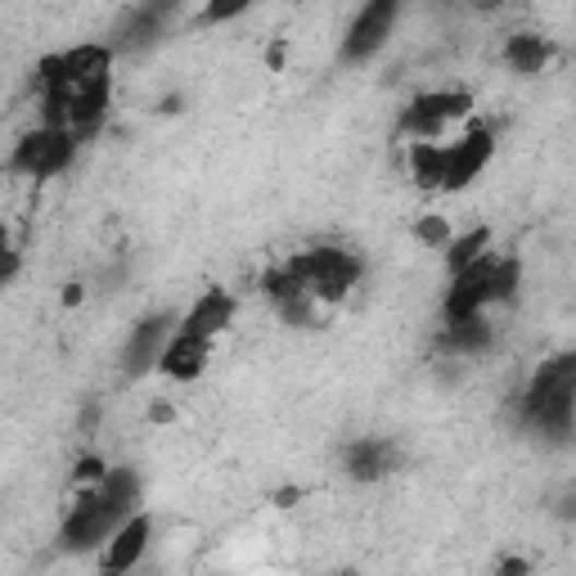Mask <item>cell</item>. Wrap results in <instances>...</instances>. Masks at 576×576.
I'll list each match as a JSON object with an SVG mask.
<instances>
[{
    "mask_svg": "<svg viewBox=\"0 0 576 576\" xmlns=\"http://www.w3.org/2000/svg\"><path fill=\"white\" fill-rule=\"evenodd\" d=\"M136 495H140L136 469H108L95 482V491L77 495L72 514L63 518L59 545L63 550H95V545H104L108 536L136 514Z\"/></svg>",
    "mask_w": 576,
    "mask_h": 576,
    "instance_id": "6da1fadb",
    "label": "cell"
},
{
    "mask_svg": "<svg viewBox=\"0 0 576 576\" xmlns=\"http://www.w3.org/2000/svg\"><path fill=\"white\" fill-rule=\"evenodd\" d=\"M572 401H576V361L572 356H559L550 365L536 369L531 388H527V424H536L541 433H554V437H567L572 428Z\"/></svg>",
    "mask_w": 576,
    "mask_h": 576,
    "instance_id": "7a4b0ae2",
    "label": "cell"
},
{
    "mask_svg": "<svg viewBox=\"0 0 576 576\" xmlns=\"http://www.w3.org/2000/svg\"><path fill=\"white\" fill-rule=\"evenodd\" d=\"M289 261L302 271V280H306V289H311L316 302H342L365 275L361 257L348 252V248H311V252H297Z\"/></svg>",
    "mask_w": 576,
    "mask_h": 576,
    "instance_id": "3957f363",
    "label": "cell"
},
{
    "mask_svg": "<svg viewBox=\"0 0 576 576\" xmlns=\"http://www.w3.org/2000/svg\"><path fill=\"white\" fill-rule=\"evenodd\" d=\"M72 149H77L72 131H63V127H36V131H27L14 144L10 167L19 176H32V180H50V176H59L72 163Z\"/></svg>",
    "mask_w": 576,
    "mask_h": 576,
    "instance_id": "277c9868",
    "label": "cell"
},
{
    "mask_svg": "<svg viewBox=\"0 0 576 576\" xmlns=\"http://www.w3.org/2000/svg\"><path fill=\"white\" fill-rule=\"evenodd\" d=\"M401 14V0H365L361 14L348 27V42H342V63H365L383 50V42L392 36Z\"/></svg>",
    "mask_w": 576,
    "mask_h": 576,
    "instance_id": "5b68a950",
    "label": "cell"
},
{
    "mask_svg": "<svg viewBox=\"0 0 576 576\" xmlns=\"http://www.w3.org/2000/svg\"><path fill=\"white\" fill-rule=\"evenodd\" d=\"M469 108H473V99L465 91H428V95L410 99V108L401 113V131L414 140H437L442 127L450 118H465Z\"/></svg>",
    "mask_w": 576,
    "mask_h": 576,
    "instance_id": "8992f818",
    "label": "cell"
},
{
    "mask_svg": "<svg viewBox=\"0 0 576 576\" xmlns=\"http://www.w3.org/2000/svg\"><path fill=\"white\" fill-rule=\"evenodd\" d=\"M491 266L495 252H482L473 266L450 275V293H446V325L450 320H469L482 316V306H491Z\"/></svg>",
    "mask_w": 576,
    "mask_h": 576,
    "instance_id": "52a82bcc",
    "label": "cell"
},
{
    "mask_svg": "<svg viewBox=\"0 0 576 576\" xmlns=\"http://www.w3.org/2000/svg\"><path fill=\"white\" fill-rule=\"evenodd\" d=\"M446 153V176H442V189H465L469 180L482 176V167L491 163L495 153V140L486 127H469L465 136H459L455 144H442Z\"/></svg>",
    "mask_w": 576,
    "mask_h": 576,
    "instance_id": "ba28073f",
    "label": "cell"
},
{
    "mask_svg": "<svg viewBox=\"0 0 576 576\" xmlns=\"http://www.w3.org/2000/svg\"><path fill=\"white\" fill-rule=\"evenodd\" d=\"M208 356H212V342L208 338H195V333L176 329L163 342V352H158V369L167 378H176V383H189V378H199L208 369Z\"/></svg>",
    "mask_w": 576,
    "mask_h": 576,
    "instance_id": "9c48e42d",
    "label": "cell"
},
{
    "mask_svg": "<svg viewBox=\"0 0 576 576\" xmlns=\"http://www.w3.org/2000/svg\"><path fill=\"white\" fill-rule=\"evenodd\" d=\"M153 541V518L149 514H131L118 531L108 536V550H104V572H131L144 554V545Z\"/></svg>",
    "mask_w": 576,
    "mask_h": 576,
    "instance_id": "30bf717a",
    "label": "cell"
},
{
    "mask_svg": "<svg viewBox=\"0 0 576 576\" xmlns=\"http://www.w3.org/2000/svg\"><path fill=\"white\" fill-rule=\"evenodd\" d=\"M230 320H235V297H230L225 289H208L195 306L185 311V320L176 325V329H185V333H195V338H216V333H225L230 329Z\"/></svg>",
    "mask_w": 576,
    "mask_h": 576,
    "instance_id": "8fae6325",
    "label": "cell"
},
{
    "mask_svg": "<svg viewBox=\"0 0 576 576\" xmlns=\"http://www.w3.org/2000/svg\"><path fill=\"white\" fill-rule=\"evenodd\" d=\"M172 338V316H149L136 325L131 342H127V378H140L144 369H158V352H163V342Z\"/></svg>",
    "mask_w": 576,
    "mask_h": 576,
    "instance_id": "7c38bea8",
    "label": "cell"
},
{
    "mask_svg": "<svg viewBox=\"0 0 576 576\" xmlns=\"http://www.w3.org/2000/svg\"><path fill=\"white\" fill-rule=\"evenodd\" d=\"M172 10H176V0H144V5L122 23V50H140V46H153L163 36V27H167V19H172Z\"/></svg>",
    "mask_w": 576,
    "mask_h": 576,
    "instance_id": "4fadbf2b",
    "label": "cell"
},
{
    "mask_svg": "<svg viewBox=\"0 0 576 576\" xmlns=\"http://www.w3.org/2000/svg\"><path fill=\"white\" fill-rule=\"evenodd\" d=\"M397 469V450L392 442H378V437H365L356 446H348V473L361 478V482H374L383 473H392Z\"/></svg>",
    "mask_w": 576,
    "mask_h": 576,
    "instance_id": "5bb4252c",
    "label": "cell"
},
{
    "mask_svg": "<svg viewBox=\"0 0 576 576\" xmlns=\"http://www.w3.org/2000/svg\"><path fill=\"white\" fill-rule=\"evenodd\" d=\"M550 59H554V46L545 42V36H536V32H518V36H509V46H505V63L514 72H522V77L541 72Z\"/></svg>",
    "mask_w": 576,
    "mask_h": 576,
    "instance_id": "9a60e30c",
    "label": "cell"
},
{
    "mask_svg": "<svg viewBox=\"0 0 576 576\" xmlns=\"http://www.w3.org/2000/svg\"><path fill=\"white\" fill-rule=\"evenodd\" d=\"M410 176L419 189H442V176H446V153L437 140H419L410 149Z\"/></svg>",
    "mask_w": 576,
    "mask_h": 576,
    "instance_id": "2e32d148",
    "label": "cell"
},
{
    "mask_svg": "<svg viewBox=\"0 0 576 576\" xmlns=\"http://www.w3.org/2000/svg\"><path fill=\"white\" fill-rule=\"evenodd\" d=\"M482 252H491V230H486V225H478V230H469V235L450 239V244H446V266H450V275L465 271V266H473Z\"/></svg>",
    "mask_w": 576,
    "mask_h": 576,
    "instance_id": "e0dca14e",
    "label": "cell"
},
{
    "mask_svg": "<svg viewBox=\"0 0 576 576\" xmlns=\"http://www.w3.org/2000/svg\"><path fill=\"white\" fill-rule=\"evenodd\" d=\"M446 342L455 352H465V356H473V352H486V342H491V325L482 320V316H469V320H450V329H446Z\"/></svg>",
    "mask_w": 576,
    "mask_h": 576,
    "instance_id": "ac0fdd59",
    "label": "cell"
},
{
    "mask_svg": "<svg viewBox=\"0 0 576 576\" xmlns=\"http://www.w3.org/2000/svg\"><path fill=\"white\" fill-rule=\"evenodd\" d=\"M414 239L424 244V248H446V244H450V225H446V216H419Z\"/></svg>",
    "mask_w": 576,
    "mask_h": 576,
    "instance_id": "d6986e66",
    "label": "cell"
},
{
    "mask_svg": "<svg viewBox=\"0 0 576 576\" xmlns=\"http://www.w3.org/2000/svg\"><path fill=\"white\" fill-rule=\"evenodd\" d=\"M248 5H252V0H208V5H203V23H230V19H239Z\"/></svg>",
    "mask_w": 576,
    "mask_h": 576,
    "instance_id": "ffe728a7",
    "label": "cell"
},
{
    "mask_svg": "<svg viewBox=\"0 0 576 576\" xmlns=\"http://www.w3.org/2000/svg\"><path fill=\"white\" fill-rule=\"evenodd\" d=\"M104 473H108V465H104L99 455H82V459H77V469H72V482L77 486H95Z\"/></svg>",
    "mask_w": 576,
    "mask_h": 576,
    "instance_id": "44dd1931",
    "label": "cell"
},
{
    "mask_svg": "<svg viewBox=\"0 0 576 576\" xmlns=\"http://www.w3.org/2000/svg\"><path fill=\"white\" fill-rule=\"evenodd\" d=\"M14 275H19V252H14V248H5V252H0V289H5Z\"/></svg>",
    "mask_w": 576,
    "mask_h": 576,
    "instance_id": "7402d4cb",
    "label": "cell"
},
{
    "mask_svg": "<svg viewBox=\"0 0 576 576\" xmlns=\"http://www.w3.org/2000/svg\"><path fill=\"white\" fill-rule=\"evenodd\" d=\"M501 572H509V576H522V572H531V563H522V559H505V563H501Z\"/></svg>",
    "mask_w": 576,
    "mask_h": 576,
    "instance_id": "603a6c76",
    "label": "cell"
},
{
    "mask_svg": "<svg viewBox=\"0 0 576 576\" xmlns=\"http://www.w3.org/2000/svg\"><path fill=\"white\" fill-rule=\"evenodd\" d=\"M82 297H86V293H82V284H68V289H63V306H77Z\"/></svg>",
    "mask_w": 576,
    "mask_h": 576,
    "instance_id": "cb8c5ba5",
    "label": "cell"
},
{
    "mask_svg": "<svg viewBox=\"0 0 576 576\" xmlns=\"http://www.w3.org/2000/svg\"><path fill=\"white\" fill-rule=\"evenodd\" d=\"M266 59H271V68H280V63H284V42H275V46H271V55H266Z\"/></svg>",
    "mask_w": 576,
    "mask_h": 576,
    "instance_id": "d4e9b609",
    "label": "cell"
},
{
    "mask_svg": "<svg viewBox=\"0 0 576 576\" xmlns=\"http://www.w3.org/2000/svg\"><path fill=\"white\" fill-rule=\"evenodd\" d=\"M478 10H495V5H509V0H473Z\"/></svg>",
    "mask_w": 576,
    "mask_h": 576,
    "instance_id": "484cf974",
    "label": "cell"
},
{
    "mask_svg": "<svg viewBox=\"0 0 576 576\" xmlns=\"http://www.w3.org/2000/svg\"><path fill=\"white\" fill-rule=\"evenodd\" d=\"M5 248H10V230H5V225H0V252H5Z\"/></svg>",
    "mask_w": 576,
    "mask_h": 576,
    "instance_id": "4316f807",
    "label": "cell"
}]
</instances>
